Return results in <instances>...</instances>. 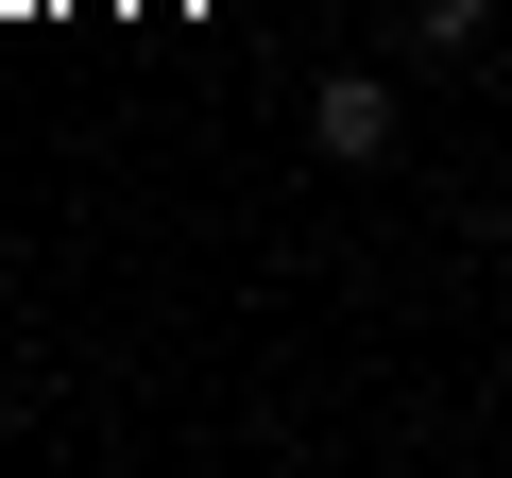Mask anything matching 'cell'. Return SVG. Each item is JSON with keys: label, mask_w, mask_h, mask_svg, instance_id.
I'll return each instance as SVG.
<instances>
[{"label": "cell", "mask_w": 512, "mask_h": 478, "mask_svg": "<svg viewBox=\"0 0 512 478\" xmlns=\"http://www.w3.org/2000/svg\"><path fill=\"white\" fill-rule=\"evenodd\" d=\"M308 137H325L342 171H376V154H393V86H376V69H325V86H308Z\"/></svg>", "instance_id": "cell-1"}, {"label": "cell", "mask_w": 512, "mask_h": 478, "mask_svg": "<svg viewBox=\"0 0 512 478\" xmlns=\"http://www.w3.org/2000/svg\"><path fill=\"white\" fill-rule=\"evenodd\" d=\"M393 18H410V52H478V35H495V0H393Z\"/></svg>", "instance_id": "cell-2"}]
</instances>
